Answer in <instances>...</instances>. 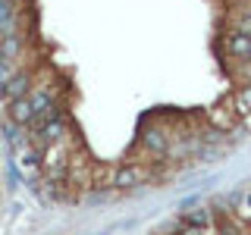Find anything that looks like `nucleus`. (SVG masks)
Wrapping results in <instances>:
<instances>
[{
  "label": "nucleus",
  "mask_w": 251,
  "mask_h": 235,
  "mask_svg": "<svg viewBox=\"0 0 251 235\" xmlns=\"http://www.w3.org/2000/svg\"><path fill=\"white\" fill-rule=\"evenodd\" d=\"M31 88H35V72L31 69H19L10 82L0 88V94H3V104H13V100H19V97H28Z\"/></svg>",
  "instance_id": "f257e3e1"
},
{
  "label": "nucleus",
  "mask_w": 251,
  "mask_h": 235,
  "mask_svg": "<svg viewBox=\"0 0 251 235\" xmlns=\"http://www.w3.org/2000/svg\"><path fill=\"white\" fill-rule=\"evenodd\" d=\"M19 169L25 172V176H35V172L41 169V151H38L35 144L25 147V151H19Z\"/></svg>",
  "instance_id": "1a4fd4ad"
},
{
  "label": "nucleus",
  "mask_w": 251,
  "mask_h": 235,
  "mask_svg": "<svg viewBox=\"0 0 251 235\" xmlns=\"http://www.w3.org/2000/svg\"><path fill=\"white\" fill-rule=\"evenodd\" d=\"M235 78H242V85H251V60H239V66L232 69Z\"/></svg>",
  "instance_id": "dca6fc26"
},
{
  "label": "nucleus",
  "mask_w": 251,
  "mask_h": 235,
  "mask_svg": "<svg viewBox=\"0 0 251 235\" xmlns=\"http://www.w3.org/2000/svg\"><path fill=\"white\" fill-rule=\"evenodd\" d=\"M235 216H239L242 223H251V188H245V191L235 198Z\"/></svg>",
  "instance_id": "ddd939ff"
},
{
  "label": "nucleus",
  "mask_w": 251,
  "mask_h": 235,
  "mask_svg": "<svg viewBox=\"0 0 251 235\" xmlns=\"http://www.w3.org/2000/svg\"><path fill=\"white\" fill-rule=\"evenodd\" d=\"M19 53H22V35H3V60L19 63Z\"/></svg>",
  "instance_id": "f8f14e48"
},
{
  "label": "nucleus",
  "mask_w": 251,
  "mask_h": 235,
  "mask_svg": "<svg viewBox=\"0 0 251 235\" xmlns=\"http://www.w3.org/2000/svg\"><path fill=\"white\" fill-rule=\"evenodd\" d=\"M217 232L220 235H248V229L239 223L235 216H220L217 219Z\"/></svg>",
  "instance_id": "9b49d317"
},
{
  "label": "nucleus",
  "mask_w": 251,
  "mask_h": 235,
  "mask_svg": "<svg viewBox=\"0 0 251 235\" xmlns=\"http://www.w3.org/2000/svg\"><path fill=\"white\" fill-rule=\"evenodd\" d=\"M220 47H223V53L229 60H251V35H242V31H226L223 41H220Z\"/></svg>",
  "instance_id": "39448f33"
},
{
  "label": "nucleus",
  "mask_w": 251,
  "mask_h": 235,
  "mask_svg": "<svg viewBox=\"0 0 251 235\" xmlns=\"http://www.w3.org/2000/svg\"><path fill=\"white\" fill-rule=\"evenodd\" d=\"M28 100H31V107H35V113H44V110H50L53 104V91H50V85L47 82H38L35 88H31V94H28Z\"/></svg>",
  "instance_id": "6e6552de"
},
{
  "label": "nucleus",
  "mask_w": 251,
  "mask_h": 235,
  "mask_svg": "<svg viewBox=\"0 0 251 235\" xmlns=\"http://www.w3.org/2000/svg\"><path fill=\"white\" fill-rule=\"evenodd\" d=\"M242 13H248V16H251V0H248V3H245V6H242Z\"/></svg>",
  "instance_id": "a211bd4d"
},
{
  "label": "nucleus",
  "mask_w": 251,
  "mask_h": 235,
  "mask_svg": "<svg viewBox=\"0 0 251 235\" xmlns=\"http://www.w3.org/2000/svg\"><path fill=\"white\" fill-rule=\"evenodd\" d=\"M91 188H116V166L94 163L91 166Z\"/></svg>",
  "instance_id": "0eeeda50"
},
{
  "label": "nucleus",
  "mask_w": 251,
  "mask_h": 235,
  "mask_svg": "<svg viewBox=\"0 0 251 235\" xmlns=\"http://www.w3.org/2000/svg\"><path fill=\"white\" fill-rule=\"evenodd\" d=\"M182 223H185V226H210V223H214V216H210L207 207H195L192 213L182 216Z\"/></svg>",
  "instance_id": "4468645a"
},
{
  "label": "nucleus",
  "mask_w": 251,
  "mask_h": 235,
  "mask_svg": "<svg viewBox=\"0 0 251 235\" xmlns=\"http://www.w3.org/2000/svg\"><path fill=\"white\" fill-rule=\"evenodd\" d=\"M239 119H242V116L235 113L232 100H229V104H217V107L207 110V122L214 125L217 132H223V135H226V132H235V129H239Z\"/></svg>",
  "instance_id": "20e7f679"
},
{
  "label": "nucleus",
  "mask_w": 251,
  "mask_h": 235,
  "mask_svg": "<svg viewBox=\"0 0 251 235\" xmlns=\"http://www.w3.org/2000/svg\"><path fill=\"white\" fill-rule=\"evenodd\" d=\"M148 179H151L148 163H123V166H116V188H138Z\"/></svg>",
  "instance_id": "f03ea898"
},
{
  "label": "nucleus",
  "mask_w": 251,
  "mask_h": 235,
  "mask_svg": "<svg viewBox=\"0 0 251 235\" xmlns=\"http://www.w3.org/2000/svg\"><path fill=\"white\" fill-rule=\"evenodd\" d=\"M179 235H217V232L210 229V226H185Z\"/></svg>",
  "instance_id": "f3484780"
},
{
  "label": "nucleus",
  "mask_w": 251,
  "mask_h": 235,
  "mask_svg": "<svg viewBox=\"0 0 251 235\" xmlns=\"http://www.w3.org/2000/svg\"><path fill=\"white\" fill-rule=\"evenodd\" d=\"M138 144H141V151H148L151 157H167V154H170V144H173V135H167L163 129L151 125V129L141 132Z\"/></svg>",
  "instance_id": "7ed1b4c3"
},
{
  "label": "nucleus",
  "mask_w": 251,
  "mask_h": 235,
  "mask_svg": "<svg viewBox=\"0 0 251 235\" xmlns=\"http://www.w3.org/2000/svg\"><path fill=\"white\" fill-rule=\"evenodd\" d=\"M229 28H232V31H242V35H251V16L239 10V13L229 19Z\"/></svg>",
  "instance_id": "2eb2a0df"
},
{
  "label": "nucleus",
  "mask_w": 251,
  "mask_h": 235,
  "mask_svg": "<svg viewBox=\"0 0 251 235\" xmlns=\"http://www.w3.org/2000/svg\"><path fill=\"white\" fill-rule=\"evenodd\" d=\"M242 3H248V0H242Z\"/></svg>",
  "instance_id": "6ab92c4d"
},
{
  "label": "nucleus",
  "mask_w": 251,
  "mask_h": 235,
  "mask_svg": "<svg viewBox=\"0 0 251 235\" xmlns=\"http://www.w3.org/2000/svg\"><path fill=\"white\" fill-rule=\"evenodd\" d=\"M35 107H31L28 97H19L13 100V104H6V119H10L13 125H22V129H28L31 122H35Z\"/></svg>",
  "instance_id": "423d86ee"
},
{
  "label": "nucleus",
  "mask_w": 251,
  "mask_h": 235,
  "mask_svg": "<svg viewBox=\"0 0 251 235\" xmlns=\"http://www.w3.org/2000/svg\"><path fill=\"white\" fill-rule=\"evenodd\" d=\"M232 107H235V113H239L242 119L251 116V85H242V88L232 94Z\"/></svg>",
  "instance_id": "9d476101"
}]
</instances>
